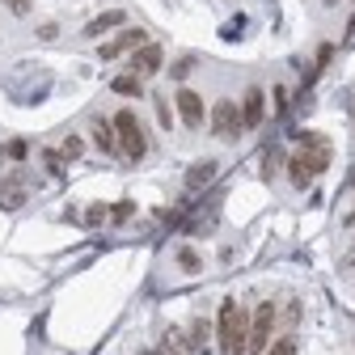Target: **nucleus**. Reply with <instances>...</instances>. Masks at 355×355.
<instances>
[{"mask_svg": "<svg viewBox=\"0 0 355 355\" xmlns=\"http://www.w3.org/2000/svg\"><path fill=\"white\" fill-rule=\"evenodd\" d=\"M330 169V140L322 136V131H296V153L288 157V178L292 187H309L318 173Z\"/></svg>", "mask_w": 355, "mask_h": 355, "instance_id": "obj_1", "label": "nucleus"}, {"mask_svg": "<svg viewBox=\"0 0 355 355\" xmlns=\"http://www.w3.org/2000/svg\"><path fill=\"white\" fill-rule=\"evenodd\" d=\"M216 343L225 355H245V343H250V313L229 296L216 313Z\"/></svg>", "mask_w": 355, "mask_h": 355, "instance_id": "obj_2", "label": "nucleus"}, {"mask_svg": "<svg viewBox=\"0 0 355 355\" xmlns=\"http://www.w3.org/2000/svg\"><path fill=\"white\" fill-rule=\"evenodd\" d=\"M110 123H114V136H119V157H127V161H144V153H148V136H144L140 119L131 114V110H119Z\"/></svg>", "mask_w": 355, "mask_h": 355, "instance_id": "obj_3", "label": "nucleus"}, {"mask_svg": "<svg viewBox=\"0 0 355 355\" xmlns=\"http://www.w3.org/2000/svg\"><path fill=\"white\" fill-rule=\"evenodd\" d=\"M275 338V304L271 300H262L254 309V318H250V343H245V355H262L266 347H271Z\"/></svg>", "mask_w": 355, "mask_h": 355, "instance_id": "obj_4", "label": "nucleus"}, {"mask_svg": "<svg viewBox=\"0 0 355 355\" xmlns=\"http://www.w3.org/2000/svg\"><path fill=\"white\" fill-rule=\"evenodd\" d=\"M241 131H245V123H241V106L237 102L225 98V102L211 106V136L216 140H237Z\"/></svg>", "mask_w": 355, "mask_h": 355, "instance_id": "obj_5", "label": "nucleus"}, {"mask_svg": "<svg viewBox=\"0 0 355 355\" xmlns=\"http://www.w3.org/2000/svg\"><path fill=\"white\" fill-rule=\"evenodd\" d=\"M161 64H165V51L157 47V42H144V47H136V51L127 55V72H136L140 80H144V76H157Z\"/></svg>", "mask_w": 355, "mask_h": 355, "instance_id": "obj_6", "label": "nucleus"}, {"mask_svg": "<svg viewBox=\"0 0 355 355\" xmlns=\"http://www.w3.org/2000/svg\"><path fill=\"white\" fill-rule=\"evenodd\" d=\"M148 42V34L144 30H119L110 42H102L98 47V60H119V55H131L136 47H144Z\"/></svg>", "mask_w": 355, "mask_h": 355, "instance_id": "obj_7", "label": "nucleus"}, {"mask_svg": "<svg viewBox=\"0 0 355 355\" xmlns=\"http://www.w3.org/2000/svg\"><path fill=\"white\" fill-rule=\"evenodd\" d=\"M173 110H178V119H182L187 127H199L203 119H207V110H203V98L195 94V89H178V94H173Z\"/></svg>", "mask_w": 355, "mask_h": 355, "instance_id": "obj_8", "label": "nucleus"}, {"mask_svg": "<svg viewBox=\"0 0 355 355\" xmlns=\"http://www.w3.org/2000/svg\"><path fill=\"white\" fill-rule=\"evenodd\" d=\"M262 119H266V94L254 85L241 98V123H245V131H254V127H262Z\"/></svg>", "mask_w": 355, "mask_h": 355, "instance_id": "obj_9", "label": "nucleus"}, {"mask_svg": "<svg viewBox=\"0 0 355 355\" xmlns=\"http://www.w3.org/2000/svg\"><path fill=\"white\" fill-rule=\"evenodd\" d=\"M211 330H216V326H211L207 318H195V322H191V330H187V338H182V343H187V351H191V355H207Z\"/></svg>", "mask_w": 355, "mask_h": 355, "instance_id": "obj_10", "label": "nucleus"}, {"mask_svg": "<svg viewBox=\"0 0 355 355\" xmlns=\"http://www.w3.org/2000/svg\"><path fill=\"white\" fill-rule=\"evenodd\" d=\"M127 21V13L123 9H106V13H98L94 21L85 26V38H102V34H110V30H119Z\"/></svg>", "mask_w": 355, "mask_h": 355, "instance_id": "obj_11", "label": "nucleus"}, {"mask_svg": "<svg viewBox=\"0 0 355 355\" xmlns=\"http://www.w3.org/2000/svg\"><path fill=\"white\" fill-rule=\"evenodd\" d=\"M94 144L106 157H119V136H114V123L110 119H94Z\"/></svg>", "mask_w": 355, "mask_h": 355, "instance_id": "obj_12", "label": "nucleus"}, {"mask_svg": "<svg viewBox=\"0 0 355 355\" xmlns=\"http://www.w3.org/2000/svg\"><path fill=\"white\" fill-rule=\"evenodd\" d=\"M21 203H26V187H21V173H13L9 182L0 187V207H5V211H17Z\"/></svg>", "mask_w": 355, "mask_h": 355, "instance_id": "obj_13", "label": "nucleus"}, {"mask_svg": "<svg viewBox=\"0 0 355 355\" xmlns=\"http://www.w3.org/2000/svg\"><path fill=\"white\" fill-rule=\"evenodd\" d=\"M216 161H199V165H191L187 169V191H203L207 182H211V178H216Z\"/></svg>", "mask_w": 355, "mask_h": 355, "instance_id": "obj_14", "label": "nucleus"}, {"mask_svg": "<svg viewBox=\"0 0 355 355\" xmlns=\"http://www.w3.org/2000/svg\"><path fill=\"white\" fill-rule=\"evenodd\" d=\"M110 89H114L119 98H140V94H144V80H140L136 72H119V76L110 80Z\"/></svg>", "mask_w": 355, "mask_h": 355, "instance_id": "obj_15", "label": "nucleus"}, {"mask_svg": "<svg viewBox=\"0 0 355 355\" xmlns=\"http://www.w3.org/2000/svg\"><path fill=\"white\" fill-rule=\"evenodd\" d=\"M30 157V144L26 140H9V144H0V161H26Z\"/></svg>", "mask_w": 355, "mask_h": 355, "instance_id": "obj_16", "label": "nucleus"}, {"mask_svg": "<svg viewBox=\"0 0 355 355\" xmlns=\"http://www.w3.org/2000/svg\"><path fill=\"white\" fill-rule=\"evenodd\" d=\"M182 338H178V330H165L161 334V343H157V355H182Z\"/></svg>", "mask_w": 355, "mask_h": 355, "instance_id": "obj_17", "label": "nucleus"}, {"mask_svg": "<svg viewBox=\"0 0 355 355\" xmlns=\"http://www.w3.org/2000/svg\"><path fill=\"white\" fill-rule=\"evenodd\" d=\"M262 355H296V338H292V334H284V338H275L271 347H266Z\"/></svg>", "mask_w": 355, "mask_h": 355, "instance_id": "obj_18", "label": "nucleus"}, {"mask_svg": "<svg viewBox=\"0 0 355 355\" xmlns=\"http://www.w3.org/2000/svg\"><path fill=\"white\" fill-rule=\"evenodd\" d=\"M80 153H85V140H80V136H68V140H64V148H60V157H64V161H76Z\"/></svg>", "mask_w": 355, "mask_h": 355, "instance_id": "obj_19", "label": "nucleus"}, {"mask_svg": "<svg viewBox=\"0 0 355 355\" xmlns=\"http://www.w3.org/2000/svg\"><path fill=\"white\" fill-rule=\"evenodd\" d=\"M106 220H110V207H102V203H94V207L85 211V225H94V229H98V225H106Z\"/></svg>", "mask_w": 355, "mask_h": 355, "instance_id": "obj_20", "label": "nucleus"}, {"mask_svg": "<svg viewBox=\"0 0 355 355\" xmlns=\"http://www.w3.org/2000/svg\"><path fill=\"white\" fill-rule=\"evenodd\" d=\"M178 266L195 275V271H199V254H195V250H182V254H178Z\"/></svg>", "mask_w": 355, "mask_h": 355, "instance_id": "obj_21", "label": "nucleus"}, {"mask_svg": "<svg viewBox=\"0 0 355 355\" xmlns=\"http://www.w3.org/2000/svg\"><path fill=\"white\" fill-rule=\"evenodd\" d=\"M157 119H161V127H173V106L165 98H157Z\"/></svg>", "mask_w": 355, "mask_h": 355, "instance_id": "obj_22", "label": "nucleus"}, {"mask_svg": "<svg viewBox=\"0 0 355 355\" xmlns=\"http://www.w3.org/2000/svg\"><path fill=\"white\" fill-rule=\"evenodd\" d=\"M42 161H47V169H51V173H60V169H64V157H60L55 148H47V153H42Z\"/></svg>", "mask_w": 355, "mask_h": 355, "instance_id": "obj_23", "label": "nucleus"}, {"mask_svg": "<svg viewBox=\"0 0 355 355\" xmlns=\"http://www.w3.org/2000/svg\"><path fill=\"white\" fill-rule=\"evenodd\" d=\"M131 211H136V207H131V203L123 199V203H114V207H110V220H119V225H123V220H127Z\"/></svg>", "mask_w": 355, "mask_h": 355, "instance_id": "obj_24", "label": "nucleus"}, {"mask_svg": "<svg viewBox=\"0 0 355 355\" xmlns=\"http://www.w3.org/2000/svg\"><path fill=\"white\" fill-rule=\"evenodd\" d=\"M191 68H195V60H191V55H182V60H178V64H173V76H178V80H182V76H187Z\"/></svg>", "mask_w": 355, "mask_h": 355, "instance_id": "obj_25", "label": "nucleus"}, {"mask_svg": "<svg viewBox=\"0 0 355 355\" xmlns=\"http://www.w3.org/2000/svg\"><path fill=\"white\" fill-rule=\"evenodd\" d=\"M5 9H9V13H21V17H26V13H30V0H5Z\"/></svg>", "mask_w": 355, "mask_h": 355, "instance_id": "obj_26", "label": "nucleus"}, {"mask_svg": "<svg viewBox=\"0 0 355 355\" xmlns=\"http://www.w3.org/2000/svg\"><path fill=\"white\" fill-rule=\"evenodd\" d=\"M275 106L288 110V89H284V85H275Z\"/></svg>", "mask_w": 355, "mask_h": 355, "instance_id": "obj_27", "label": "nucleus"}, {"mask_svg": "<svg viewBox=\"0 0 355 355\" xmlns=\"http://www.w3.org/2000/svg\"><path fill=\"white\" fill-rule=\"evenodd\" d=\"M355 42V17H351V26H347V47Z\"/></svg>", "mask_w": 355, "mask_h": 355, "instance_id": "obj_28", "label": "nucleus"}, {"mask_svg": "<svg viewBox=\"0 0 355 355\" xmlns=\"http://www.w3.org/2000/svg\"><path fill=\"white\" fill-rule=\"evenodd\" d=\"M347 225H355V211H351V216H347Z\"/></svg>", "mask_w": 355, "mask_h": 355, "instance_id": "obj_29", "label": "nucleus"}]
</instances>
